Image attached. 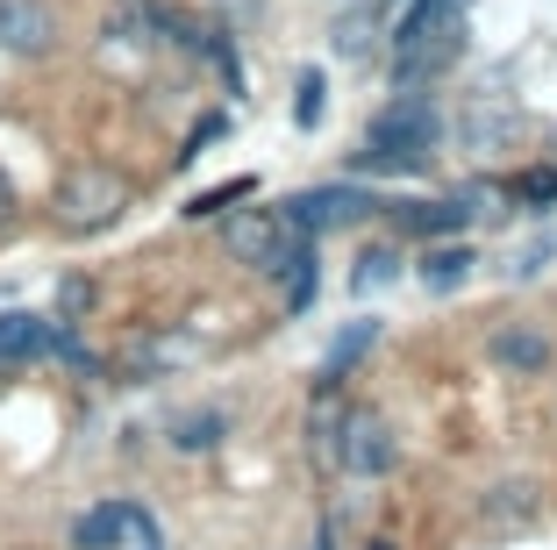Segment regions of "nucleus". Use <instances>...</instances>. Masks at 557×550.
<instances>
[{"instance_id": "9d476101", "label": "nucleus", "mask_w": 557, "mask_h": 550, "mask_svg": "<svg viewBox=\"0 0 557 550\" xmlns=\"http://www.w3.org/2000/svg\"><path fill=\"white\" fill-rule=\"evenodd\" d=\"M344 415H350V407L336 401V387H314V415H308V451L322 457V465H336V451H344Z\"/></svg>"}, {"instance_id": "4468645a", "label": "nucleus", "mask_w": 557, "mask_h": 550, "mask_svg": "<svg viewBox=\"0 0 557 550\" xmlns=\"http://www.w3.org/2000/svg\"><path fill=\"white\" fill-rule=\"evenodd\" d=\"M222 429H230V421L214 415V407H200V415H180V421H172V443H180V451H214V443H222Z\"/></svg>"}, {"instance_id": "9b49d317", "label": "nucleus", "mask_w": 557, "mask_h": 550, "mask_svg": "<svg viewBox=\"0 0 557 550\" xmlns=\"http://www.w3.org/2000/svg\"><path fill=\"white\" fill-rule=\"evenodd\" d=\"M472 243H429L422 250V286L429 293H458L465 279H472Z\"/></svg>"}, {"instance_id": "6ab92c4d", "label": "nucleus", "mask_w": 557, "mask_h": 550, "mask_svg": "<svg viewBox=\"0 0 557 550\" xmlns=\"http://www.w3.org/2000/svg\"><path fill=\"white\" fill-rule=\"evenodd\" d=\"M394 250H372V258H358V279H350V286H358V293H379V286H386V279H394Z\"/></svg>"}, {"instance_id": "423d86ee", "label": "nucleus", "mask_w": 557, "mask_h": 550, "mask_svg": "<svg viewBox=\"0 0 557 550\" xmlns=\"http://www.w3.org/2000/svg\"><path fill=\"white\" fill-rule=\"evenodd\" d=\"M0 50L8 58H50L58 50V8L50 0H0Z\"/></svg>"}, {"instance_id": "f257e3e1", "label": "nucleus", "mask_w": 557, "mask_h": 550, "mask_svg": "<svg viewBox=\"0 0 557 550\" xmlns=\"http://www.w3.org/2000/svg\"><path fill=\"white\" fill-rule=\"evenodd\" d=\"M443 144V114L429 94H394L386 108L372 114L364 130V150H358V172H386V179H408V172H429Z\"/></svg>"}, {"instance_id": "f8f14e48", "label": "nucleus", "mask_w": 557, "mask_h": 550, "mask_svg": "<svg viewBox=\"0 0 557 550\" xmlns=\"http://www.w3.org/2000/svg\"><path fill=\"white\" fill-rule=\"evenodd\" d=\"M372 343H379V322H350L344 337L329 343V357H322V379H314V387H344V372L358 365L364 351H372Z\"/></svg>"}, {"instance_id": "393cba45", "label": "nucleus", "mask_w": 557, "mask_h": 550, "mask_svg": "<svg viewBox=\"0 0 557 550\" xmlns=\"http://www.w3.org/2000/svg\"><path fill=\"white\" fill-rule=\"evenodd\" d=\"M386 8H394V0H386Z\"/></svg>"}, {"instance_id": "7ed1b4c3", "label": "nucleus", "mask_w": 557, "mask_h": 550, "mask_svg": "<svg viewBox=\"0 0 557 550\" xmlns=\"http://www.w3.org/2000/svg\"><path fill=\"white\" fill-rule=\"evenodd\" d=\"M222 243H230V258L250 265V272L264 279H286L300 265V250H308V236H294V229L278 222V208H244L222 222Z\"/></svg>"}, {"instance_id": "dca6fc26", "label": "nucleus", "mask_w": 557, "mask_h": 550, "mask_svg": "<svg viewBox=\"0 0 557 550\" xmlns=\"http://www.w3.org/2000/svg\"><path fill=\"white\" fill-rule=\"evenodd\" d=\"M314 293H322V272H314V243H308V250H300V265L286 272V308L308 315V308H314Z\"/></svg>"}, {"instance_id": "412c9836", "label": "nucleus", "mask_w": 557, "mask_h": 550, "mask_svg": "<svg viewBox=\"0 0 557 550\" xmlns=\"http://www.w3.org/2000/svg\"><path fill=\"white\" fill-rule=\"evenodd\" d=\"M522 200L550 208V200H557V172H529V179H522Z\"/></svg>"}, {"instance_id": "2eb2a0df", "label": "nucleus", "mask_w": 557, "mask_h": 550, "mask_svg": "<svg viewBox=\"0 0 557 550\" xmlns=\"http://www.w3.org/2000/svg\"><path fill=\"white\" fill-rule=\"evenodd\" d=\"M408 222L422 229L429 243H443L450 229H465V222H472V215H465V200H436V208H408Z\"/></svg>"}, {"instance_id": "39448f33", "label": "nucleus", "mask_w": 557, "mask_h": 550, "mask_svg": "<svg viewBox=\"0 0 557 550\" xmlns=\"http://www.w3.org/2000/svg\"><path fill=\"white\" fill-rule=\"evenodd\" d=\"M394 429L372 415V407H350L344 415V451H336V465L344 472H358V479H386L394 472Z\"/></svg>"}, {"instance_id": "ddd939ff", "label": "nucleus", "mask_w": 557, "mask_h": 550, "mask_svg": "<svg viewBox=\"0 0 557 550\" xmlns=\"http://www.w3.org/2000/svg\"><path fill=\"white\" fill-rule=\"evenodd\" d=\"M250 194H258V179H222V186H208V194L186 200V215H194V222H208V215H230L236 200H250Z\"/></svg>"}, {"instance_id": "6e6552de", "label": "nucleus", "mask_w": 557, "mask_h": 550, "mask_svg": "<svg viewBox=\"0 0 557 550\" xmlns=\"http://www.w3.org/2000/svg\"><path fill=\"white\" fill-rule=\"evenodd\" d=\"M465 8H472V0H408V15H400L394 50L408 58V50L436 44V36H458V29H465Z\"/></svg>"}, {"instance_id": "1a4fd4ad", "label": "nucleus", "mask_w": 557, "mask_h": 550, "mask_svg": "<svg viewBox=\"0 0 557 550\" xmlns=\"http://www.w3.org/2000/svg\"><path fill=\"white\" fill-rule=\"evenodd\" d=\"M493 365H508V372H543V365H550V337L529 329V322L493 329Z\"/></svg>"}, {"instance_id": "20e7f679", "label": "nucleus", "mask_w": 557, "mask_h": 550, "mask_svg": "<svg viewBox=\"0 0 557 550\" xmlns=\"http://www.w3.org/2000/svg\"><path fill=\"white\" fill-rule=\"evenodd\" d=\"M364 208H379L372 194H358V186H314V194H294L286 208H278V222L294 229V236H329V229H350Z\"/></svg>"}, {"instance_id": "5701e85b", "label": "nucleus", "mask_w": 557, "mask_h": 550, "mask_svg": "<svg viewBox=\"0 0 557 550\" xmlns=\"http://www.w3.org/2000/svg\"><path fill=\"white\" fill-rule=\"evenodd\" d=\"M15 222V186H8V172H0V229Z\"/></svg>"}, {"instance_id": "f03ea898", "label": "nucleus", "mask_w": 557, "mask_h": 550, "mask_svg": "<svg viewBox=\"0 0 557 550\" xmlns=\"http://www.w3.org/2000/svg\"><path fill=\"white\" fill-rule=\"evenodd\" d=\"M122 208H129V179H122L115 164H72V172L58 179V200H50V215H58L65 236H94V229H108Z\"/></svg>"}, {"instance_id": "aec40b11", "label": "nucleus", "mask_w": 557, "mask_h": 550, "mask_svg": "<svg viewBox=\"0 0 557 550\" xmlns=\"http://www.w3.org/2000/svg\"><path fill=\"white\" fill-rule=\"evenodd\" d=\"M79 308H94V286H86V279H65V286H58V322H72Z\"/></svg>"}, {"instance_id": "a211bd4d", "label": "nucleus", "mask_w": 557, "mask_h": 550, "mask_svg": "<svg viewBox=\"0 0 557 550\" xmlns=\"http://www.w3.org/2000/svg\"><path fill=\"white\" fill-rule=\"evenodd\" d=\"M550 258H557V236H536V243H522V250H515V265H508V272H515V279H536Z\"/></svg>"}, {"instance_id": "0eeeda50", "label": "nucleus", "mask_w": 557, "mask_h": 550, "mask_svg": "<svg viewBox=\"0 0 557 550\" xmlns=\"http://www.w3.org/2000/svg\"><path fill=\"white\" fill-rule=\"evenodd\" d=\"M50 337H58V322H44L29 308H0V379L36 365V357H50Z\"/></svg>"}, {"instance_id": "f3484780", "label": "nucleus", "mask_w": 557, "mask_h": 550, "mask_svg": "<svg viewBox=\"0 0 557 550\" xmlns=\"http://www.w3.org/2000/svg\"><path fill=\"white\" fill-rule=\"evenodd\" d=\"M329 114V86H322V72H300V86H294V122L300 130H314Z\"/></svg>"}, {"instance_id": "b1692460", "label": "nucleus", "mask_w": 557, "mask_h": 550, "mask_svg": "<svg viewBox=\"0 0 557 550\" xmlns=\"http://www.w3.org/2000/svg\"><path fill=\"white\" fill-rule=\"evenodd\" d=\"M364 550H394V543H364Z\"/></svg>"}, {"instance_id": "4be33fe9", "label": "nucleus", "mask_w": 557, "mask_h": 550, "mask_svg": "<svg viewBox=\"0 0 557 550\" xmlns=\"http://www.w3.org/2000/svg\"><path fill=\"white\" fill-rule=\"evenodd\" d=\"M222 130H230V122H222V114H208V122H200V130L186 136V150H180V158H200V150H208V144H214Z\"/></svg>"}]
</instances>
